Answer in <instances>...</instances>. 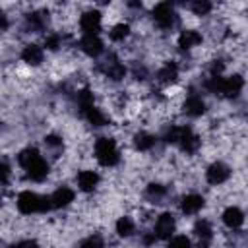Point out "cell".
<instances>
[{
    "label": "cell",
    "instance_id": "32",
    "mask_svg": "<svg viewBox=\"0 0 248 248\" xmlns=\"http://www.w3.org/2000/svg\"><path fill=\"white\" fill-rule=\"evenodd\" d=\"M45 46L50 48V50H56V48L60 46V37H58V35H50V37H46Z\"/></svg>",
    "mask_w": 248,
    "mask_h": 248
},
{
    "label": "cell",
    "instance_id": "30",
    "mask_svg": "<svg viewBox=\"0 0 248 248\" xmlns=\"http://www.w3.org/2000/svg\"><path fill=\"white\" fill-rule=\"evenodd\" d=\"M79 248H103V240H101V236H89L81 242Z\"/></svg>",
    "mask_w": 248,
    "mask_h": 248
},
{
    "label": "cell",
    "instance_id": "35",
    "mask_svg": "<svg viewBox=\"0 0 248 248\" xmlns=\"http://www.w3.org/2000/svg\"><path fill=\"white\" fill-rule=\"evenodd\" d=\"M2 174H4V178H2V180H4V184H6V182H8V174H10V167H8V163H6V161L2 163Z\"/></svg>",
    "mask_w": 248,
    "mask_h": 248
},
{
    "label": "cell",
    "instance_id": "15",
    "mask_svg": "<svg viewBox=\"0 0 248 248\" xmlns=\"http://www.w3.org/2000/svg\"><path fill=\"white\" fill-rule=\"evenodd\" d=\"M200 43H202V35L198 31H194V29H186V31H182L178 35V46L182 50H188L192 46H198Z\"/></svg>",
    "mask_w": 248,
    "mask_h": 248
},
{
    "label": "cell",
    "instance_id": "13",
    "mask_svg": "<svg viewBox=\"0 0 248 248\" xmlns=\"http://www.w3.org/2000/svg\"><path fill=\"white\" fill-rule=\"evenodd\" d=\"M223 223H225L229 229H238V227L244 223V213H242L238 207L231 205V207H227V209L223 211Z\"/></svg>",
    "mask_w": 248,
    "mask_h": 248
},
{
    "label": "cell",
    "instance_id": "31",
    "mask_svg": "<svg viewBox=\"0 0 248 248\" xmlns=\"http://www.w3.org/2000/svg\"><path fill=\"white\" fill-rule=\"evenodd\" d=\"M145 194H147L149 198H161V196H165V188H163L161 184H149Z\"/></svg>",
    "mask_w": 248,
    "mask_h": 248
},
{
    "label": "cell",
    "instance_id": "19",
    "mask_svg": "<svg viewBox=\"0 0 248 248\" xmlns=\"http://www.w3.org/2000/svg\"><path fill=\"white\" fill-rule=\"evenodd\" d=\"M134 145L140 151H147V149H151L155 145V138L151 134H147V132H138L134 136Z\"/></svg>",
    "mask_w": 248,
    "mask_h": 248
},
{
    "label": "cell",
    "instance_id": "8",
    "mask_svg": "<svg viewBox=\"0 0 248 248\" xmlns=\"http://www.w3.org/2000/svg\"><path fill=\"white\" fill-rule=\"evenodd\" d=\"M178 145L182 147V151L186 153H194L200 145L198 136L188 128V126H180V134H178Z\"/></svg>",
    "mask_w": 248,
    "mask_h": 248
},
{
    "label": "cell",
    "instance_id": "14",
    "mask_svg": "<svg viewBox=\"0 0 248 248\" xmlns=\"http://www.w3.org/2000/svg\"><path fill=\"white\" fill-rule=\"evenodd\" d=\"M182 108H184V112H186L188 116H202V114L205 112V103L202 101V97L192 95V97H188V99L184 101Z\"/></svg>",
    "mask_w": 248,
    "mask_h": 248
},
{
    "label": "cell",
    "instance_id": "12",
    "mask_svg": "<svg viewBox=\"0 0 248 248\" xmlns=\"http://www.w3.org/2000/svg\"><path fill=\"white\" fill-rule=\"evenodd\" d=\"M99 184V174L95 170H81L78 174V186L83 192H93Z\"/></svg>",
    "mask_w": 248,
    "mask_h": 248
},
{
    "label": "cell",
    "instance_id": "16",
    "mask_svg": "<svg viewBox=\"0 0 248 248\" xmlns=\"http://www.w3.org/2000/svg\"><path fill=\"white\" fill-rule=\"evenodd\" d=\"M50 200H52V207H66V205H70L72 202H74V190H70V188H66V186H62V188H58L52 196H50Z\"/></svg>",
    "mask_w": 248,
    "mask_h": 248
},
{
    "label": "cell",
    "instance_id": "10",
    "mask_svg": "<svg viewBox=\"0 0 248 248\" xmlns=\"http://www.w3.org/2000/svg\"><path fill=\"white\" fill-rule=\"evenodd\" d=\"M203 205H205V200H203L200 194H188V196H184L182 202H180V209H182L186 215L198 213Z\"/></svg>",
    "mask_w": 248,
    "mask_h": 248
},
{
    "label": "cell",
    "instance_id": "1",
    "mask_svg": "<svg viewBox=\"0 0 248 248\" xmlns=\"http://www.w3.org/2000/svg\"><path fill=\"white\" fill-rule=\"evenodd\" d=\"M242 85H244V79L234 74V76H229V78H211L207 81V89L213 91V93H221L225 97H236L240 91H242Z\"/></svg>",
    "mask_w": 248,
    "mask_h": 248
},
{
    "label": "cell",
    "instance_id": "9",
    "mask_svg": "<svg viewBox=\"0 0 248 248\" xmlns=\"http://www.w3.org/2000/svg\"><path fill=\"white\" fill-rule=\"evenodd\" d=\"M79 46L87 56H99L103 52V48H105L103 41L97 35H83V39L79 41Z\"/></svg>",
    "mask_w": 248,
    "mask_h": 248
},
{
    "label": "cell",
    "instance_id": "3",
    "mask_svg": "<svg viewBox=\"0 0 248 248\" xmlns=\"http://www.w3.org/2000/svg\"><path fill=\"white\" fill-rule=\"evenodd\" d=\"M17 209L25 215L29 213H35V211H41V205H43V196L31 192V190H25L17 196Z\"/></svg>",
    "mask_w": 248,
    "mask_h": 248
},
{
    "label": "cell",
    "instance_id": "17",
    "mask_svg": "<svg viewBox=\"0 0 248 248\" xmlns=\"http://www.w3.org/2000/svg\"><path fill=\"white\" fill-rule=\"evenodd\" d=\"M21 58L23 62H27L29 66H39L43 62V48L37 46V45H27L23 50H21Z\"/></svg>",
    "mask_w": 248,
    "mask_h": 248
},
{
    "label": "cell",
    "instance_id": "33",
    "mask_svg": "<svg viewBox=\"0 0 248 248\" xmlns=\"http://www.w3.org/2000/svg\"><path fill=\"white\" fill-rule=\"evenodd\" d=\"M45 143H46L48 147H62V140H60L58 136H54V134L45 136Z\"/></svg>",
    "mask_w": 248,
    "mask_h": 248
},
{
    "label": "cell",
    "instance_id": "36",
    "mask_svg": "<svg viewBox=\"0 0 248 248\" xmlns=\"http://www.w3.org/2000/svg\"><path fill=\"white\" fill-rule=\"evenodd\" d=\"M196 248H211V246H209V244H205V242H200Z\"/></svg>",
    "mask_w": 248,
    "mask_h": 248
},
{
    "label": "cell",
    "instance_id": "21",
    "mask_svg": "<svg viewBox=\"0 0 248 248\" xmlns=\"http://www.w3.org/2000/svg\"><path fill=\"white\" fill-rule=\"evenodd\" d=\"M194 232H196L198 238H202V242H207L213 236V229H211L209 221H205V219H202L194 225Z\"/></svg>",
    "mask_w": 248,
    "mask_h": 248
},
{
    "label": "cell",
    "instance_id": "4",
    "mask_svg": "<svg viewBox=\"0 0 248 248\" xmlns=\"http://www.w3.org/2000/svg\"><path fill=\"white\" fill-rule=\"evenodd\" d=\"M153 19L161 29H169L174 23V10L169 2H159L153 8Z\"/></svg>",
    "mask_w": 248,
    "mask_h": 248
},
{
    "label": "cell",
    "instance_id": "27",
    "mask_svg": "<svg viewBox=\"0 0 248 248\" xmlns=\"http://www.w3.org/2000/svg\"><path fill=\"white\" fill-rule=\"evenodd\" d=\"M78 103H79V108H81V110L93 107V93H91L89 89H81V91L78 93Z\"/></svg>",
    "mask_w": 248,
    "mask_h": 248
},
{
    "label": "cell",
    "instance_id": "11",
    "mask_svg": "<svg viewBox=\"0 0 248 248\" xmlns=\"http://www.w3.org/2000/svg\"><path fill=\"white\" fill-rule=\"evenodd\" d=\"M25 170H27V176H29L31 180L41 182V180H45L46 174H48V163H46L43 157H39V159H37L35 163H31Z\"/></svg>",
    "mask_w": 248,
    "mask_h": 248
},
{
    "label": "cell",
    "instance_id": "7",
    "mask_svg": "<svg viewBox=\"0 0 248 248\" xmlns=\"http://www.w3.org/2000/svg\"><path fill=\"white\" fill-rule=\"evenodd\" d=\"M229 174H231V169L221 161L209 165L207 170H205V178H207L209 184H223L229 178Z\"/></svg>",
    "mask_w": 248,
    "mask_h": 248
},
{
    "label": "cell",
    "instance_id": "26",
    "mask_svg": "<svg viewBox=\"0 0 248 248\" xmlns=\"http://www.w3.org/2000/svg\"><path fill=\"white\" fill-rule=\"evenodd\" d=\"M124 74H126V68L122 66V64H118V62H110L108 66H107V76L110 78V79H122L124 78Z\"/></svg>",
    "mask_w": 248,
    "mask_h": 248
},
{
    "label": "cell",
    "instance_id": "25",
    "mask_svg": "<svg viewBox=\"0 0 248 248\" xmlns=\"http://www.w3.org/2000/svg\"><path fill=\"white\" fill-rule=\"evenodd\" d=\"M130 35V25L128 23H116L110 29V39L112 41H124Z\"/></svg>",
    "mask_w": 248,
    "mask_h": 248
},
{
    "label": "cell",
    "instance_id": "20",
    "mask_svg": "<svg viewBox=\"0 0 248 248\" xmlns=\"http://www.w3.org/2000/svg\"><path fill=\"white\" fill-rule=\"evenodd\" d=\"M39 157H41V155H39V149H37V147H25L23 151H19L17 163H19L23 169H27V167H29L31 163H35Z\"/></svg>",
    "mask_w": 248,
    "mask_h": 248
},
{
    "label": "cell",
    "instance_id": "34",
    "mask_svg": "<svg viewBox=\"0 0 248 248\" xmlns=\"http://www.w3.org/2000/svg\"><path fill=\"white\" fill-rule=\"evenodd\" d=\"M10 248H39V246H37L35 240H21V242H17V244H12Z\"/></svg>",
    "mask_w": 248,
    "mask_h": 248
},
{
    "label": "cell",
    "instance_id": "6",
    "mask_svg": "<svg viewBox=\"0 0 248 248\" xmlns=\"http://www.w3.org/2000/svg\"><path fill=\"white\" fill-rule=\"evenodd\" d=\"M79 25L85 31V35H97L101 29V14L97 10H87L79 17Z\"/></svg>",
    "mask_w": 248,
    "mask_h": 248
},
{
    "label": "cell",
    "instance_id": "29",
    "mask_svg": "<svg viewBox=\"0 0 248 248\" xmlns=\"http://www.w3.org/2000/svg\"><path fill=\"white\" fill-rule=\"evenodd\" d=\"M169 248H192V244H190V238H188V236H182V234H178V236L170 238V242H169Z\"/></svg>",
    "mask_w": 248,
    "mask_h": 248
},
{
    "label": "cell",
    "instance_id": "23",
    "mask_svg": "<svg viewBox=\"0 0 248 248\" xmlns=\"http://www.w3.org/2000/svg\"><path fill=\"white\" fill-rule=\"evenodd\" d=\"M83 112V116L87 118V122H91L93 126H103L107 120H105V116L101 114V110L99 108H95V105L93 107H89V108H85V110H81Z\"/></svg>",
    "mask_w": 248,
    "mask_h": 248
},
{
    "label": "cell",
    "instance_id": "24",
    "mask_svg": "<svg viewBox=\"0 0 248 248\" xmlns=\"http://www.w3.org/2000/svg\"><path fill=\"white\" fill-rule=\"evenodd\" d=\"M134 229H136V225H134V221L130 217H120L116 221V232L120 236H130L134 232Z\"/></svg>",
    "mask_w": 248,
    "mask_h": 248
},
{
    "label": "cell",
    "instance_id": "28",
    "mask_svg": "<svg viewBox=\"0 0 248 248\" xmlns=\"http://www.w3.org/2000/svg\"><path fill=\"white\" fill-rule=\"evenodd\" d=\"M190 8H192L194 14H198V16H205V14L211 10V4H209L207 0H194V2L190 4Z\"/></svg>",
    "mask_w": 248,
    "mask_h": 248
},
{
    "label": "cell",
    "instance_id": "2",
    "mask_svg": "<svg viewBox=\"0 0 248 248\" xmlns=\"http://www.w3.org/2000/svg\"><path fill=\"white\" fill-rule=\"evenodd\" d=\"M95 157L103 167H112L118 163V147L112 138H99L95 143Z\"/></svg>",
    "mask_w": 248,
    "mask_h": 248
},
{
    "label": "cell",
    "instance_id": "5",
    "mask_svg": "<svg viewBox=\"0 0 248 248\" xmlns=\"http://www.w3.org/2000/svg\"><path fill=\"white\" fill-rule=\"evenodd\" d=\"M176 229V221L170 213H161L155 221V236L157 238H170Z\"/></svg>",
    "mask_w": 248,
    "mask_h": 248
},
{
    "label": "cell",
    "instance_id": "18",
    "mask_svg": "<svg viewBox=\"0 0 248 248\" xmlns=\"http://www.w3.org/2000/svg\"><path fill=\"white\" fill-rule=\"evenodd\" d=\"M178 78V66L174 62H167L159 72H157V79L161 83H172Z\"/></svg>",
    "mask_w": 248,
    "mask_h": 248
},
{
    "label": "cell",
    "instance_id": "22",
    "mask_svg": "<svg viewBox=\"0 0 248 248\" xmlns=\"http://www.w3.org/2000/svg\"><path fill=\"white\" fill-rule=\"evenodd\" d=\"M46 21H48V14H45V12H33V14L27 16V25H31L37 31L43 29Z\"/></svg>",
    "mask_w": 248,
    "mask_h": 248
}]
</instances>
